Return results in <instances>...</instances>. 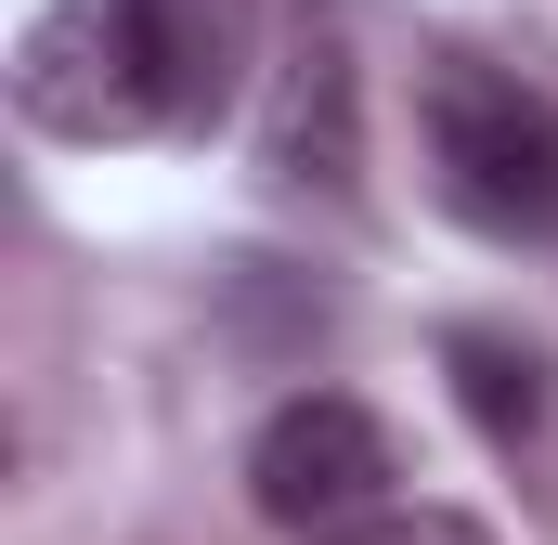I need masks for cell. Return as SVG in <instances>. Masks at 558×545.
Instances as JSON below:
<instances>
[{"instance_id":"obj_3","label":"cell","mask_w":558,"mask_h":545,"mask_svg":"<svg viewBox=\"0 0 558 545\" xmlns=\"http://www.w3.org/2000/svg\"><path fill=\"white\" fill-rule=\"evenodd\" d=\"M390 481H403V441L377 428V403H351V390H299L247 441V507L274 533H299V545H338V533H364L377 507H403Z\"/></svg>"},{"instance_id":"obj_2","label":"cell","mask_w":558,"mask_h":545,"mask_svg":"<svg viewBox=\"0 0 558 545\" xmlns=\"http://www.w3.org/2000/svg\"><path fill=\"white\" fill-rule=\"evenodd\" d=\"M416 143H428V195L494 234V247H558V105L533 78L441 52L416 78Z\"/></svg>"},{"instance_id":"obj_6","label":"cell","mask_w":558,"mask_h":545,"mask_svg":"<svg viewBox=\"0 0 558 545\" xmlns=\"http://www.w3.org/2000/svg\"><path fill=\"white\" fill-rule=\"evenodd\" d=\"M338 545H494L481 520H454V507H377L364 533H338Z\"/></svg>"},{"instance_id":"obj_5","label":"cell","mask_w":558,"mask_h":545,"mask_svg":"<svg viewBox=\"0 0 558 545\" xmlns=\"http://www.w3.org/2000/svg\"><path fill=\"white\" fill-rule=\"evenodd\" d=\"M441 377H454V403H468V428L494 441V455H533L558 415V377L533 338H507V325H454L441 338Z\"/></svg>"},{"instance_id":"obj_1","label":"cell","mask_w":558,"mask_h":545,"mask_svg":"<svg viewBox=\"0 0 558 545\" xmlns=\"http://www.w3.org/2000/svg\"><path fill=\"white\" fill-rule=\"evenodd\" d=\"M234 78V0H52L13 52V118L52 143L195 131Z\"/></svg>"},{"instance_id":"obj_4","label":"cell","mask_w":558,"mask_h":545,"mask_svg":"<svg viewBox=\"0 0 558 545\" xmlns=\"http://www.w3.org/2000/svg\"><path fill=\"white\" fill-rule=\"evenodd\" d=\"M260 169L299 182V195H351V169H364V78H351V26H338V13H299V26H286Z\"/></svg>"}]
</instances>
